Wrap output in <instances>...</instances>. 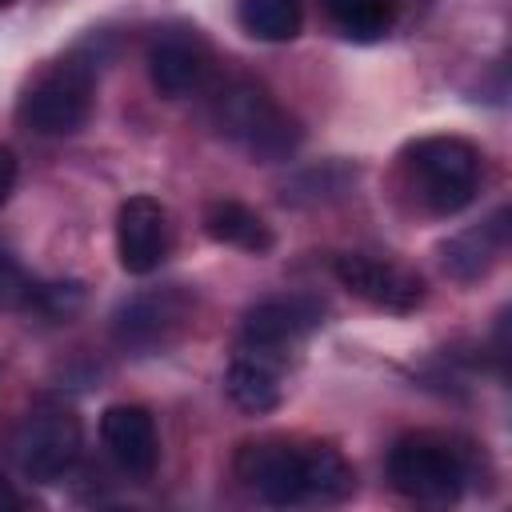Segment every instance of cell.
<instances>
[{"instance_id": "obj_12", "label": "cell", "mask_w": 512, "mask_h": 512, "mask_svg": "<svg viewBox=\"0 0 512 512\" xmlns=\"http://www.w3.org/2000/svg\"><path fill=\"white\" fill-rule=\"evenodd\" d=\"M240 472H244V480H252V488L268 504H280L284 508V504H304L308 500L300 448H288V444H252L240 456Z\"/></svg>"}, {"instance_id": "obj_14", "label": "cell", "mask_w": 512, "mask_h": 512, "mask_svg": "<svg viewBox=\"0 0 512 512\" xmlns=\"http://www.w3.org/2000/svg\"><path fill=\"white\" fill-rule=\"evenodd\" d=\"M204 232L220 244H232V248H244L252 256H264L272 248V228L240 200H212L204 208Z\"/></svg>"}, {"instance_id": "obj_13", "label": "cell", "mask_w": 512, "mask_h": 512, "mask_svg": "<svg viewBox=\"0 0 512 512\" xmlns=\"http://www.w3.org/2000/svg\"><path fill=\"white\" fill-rule=\"evenodd\" d=\"M504 244H508V208H500L488 224L452 236V240L440 248L444 272L456 276V280H480V276L496 264V256H500Z\"/></svg>"}, {"instance_id": "obj_7", "label": "cell", "mask_w": 512, "mask_h": 512, "mask_svg": "<svg viewBox=\"0 0 512 512\" xmlns=\"http://www.w3.org/2000/svg\"><path fill=\"white\" fill-rule=\"evenodd\" d=\"M332 272L352 296H360L376 308H388V312H412L424 300V280L416 272L388 264V260H376V256H364V252L336 256Z\"/></svg>"}, {"instance_id": "obj_6", "label": "cell", "mask_w": 512, "mask_h": 512, "mask_svg": "<svg viewBox=\"0 0 512 512\" xmlns=\"http://www.w3.org/2000/svg\"><path fill=\"white\" fill-rule=\"evenodd\" d=\"M184 320H188V296L180 288H160V292L124 300L112 316V336L120 348L148 356V352L168 348L176 332L184 328Z\"/></svg>"}, {"instance_id": "obj_3", "label": "cell", "mask_w": 512, "mask_h": 512, "mask_svg": "<svg viewBox=\"0 0 512 512\" xmlns=\"http://www.w3.org/2000/svg\"><path fill=\"white\" fill-rule=\"evenodd\" d=\"M408 172L420 184V200L436 216H452L476 196L480 152L460 136H428L408 148Z\"/></svg>"}, {"instance_id": "obj_2", "label": "cell", "mask_w": 512, "mask_h": 512, "mask_svg": "<svg viewBox=\"0 0 512 512\" xmlns=\"http://www.w3.org/2000/svg\"><path fill=\"white\" fill-rule=\"evenodd\" d=\"M388 480L400 496L420 504H452L464 492L468 464L464 452L432 432H416L392 444L388 452Z\"/></svg>"}, {"instance_id": "obj_24", "label": "cell", "mask_w": 512, "mask_h": 512, "mask_svg": "<svg viewBox=\"0 0 512 512\" xmlns=\"http://www.w3.org/2000/svg\"><path fill=\"white\" fill-rule=\"evenodd\" d=\"M8 4H12V0H0V8H8Z\"/></svg>"}, {"instance_id": "obj_4", "label": "cell", "mask_w": 512, "mask_h": 512, "mask_svg": "<svg viewBox=\"0 0 512 512\" xmlns=\"http://www.w3.org/2000/svg\"><path fill=\"white\" fill-rule=\"evenodd\" d=\"M92 112V68L80 60H64L48 68L20 100L16 116L24 128L40 136H68Z\"/></svg>"}, {"instance_id": "obj_20", "label": "cell", "mask_w": 512, "mask_h": 512, "mask_svg": "<svg viewBox=\"0 0 512 512\" xmlns=\"http://www.w3.org/2000/svg\"><path fill=\"white\" fill-rule=\"evenodd\" d=\"M84 304V284L64 280V284H36L32 288V308H40L52 320H68Z\"/></svg>"}, {"instance_id": "obj_19", "label": "cell", "mask_w": 512, "mask_h": 512, "mask_svg": "<svg viewBox=\"0 0 512 512\" xmlns=\"http://www.w3.org/2000/svg\"><path fill=\"white\" fill-rule=\"evenodd\" d=\"M352 180H356V168H348V164H340V160H328V164H320V168L300 172L292 184H284V200H288V204L332 200V196H340Z\"/></svg>"}, {"instance_id": "obj_16", "label": "cell", "mask_w": 512, "mask_h": 512, "mask_svg": "<svg viewBox=\"0 0 512 512\" xmlns=\"http://www.w3.org/2000/svg\"><path fill=\"white\" fill-rule=\"evenodd\" d=\"M300 460H304L308 500L336 504V500H344V496L356 488L352 464H348L336 448H328V444H308V448H300Z\"/></svg>"}, {"instance_id": "obj_21", "label": "cell", "mask_w": 512, "mask_h": 512, "mask_svg": "<svg viewBox=\"0 0 512 512\" xmlns=\"http://www.w3.org/2000/svg\"><path fill=\"white\" fill-rule=\"evenodd\" d=\"M32 280L24 276V268L8 256H0V308H20V304H32Z\"/></svg>"}, {"instance_id": "obj_8", "label": "cell", "mask_w": 512, "mask_h": 512, "mask_svg": "<svg viewBox=\"0 0 512 512\" xmlns=\"http://www.w3.org/2000/svg\"><path fill=\"white\" fill-rule=\"evenodd\" d=\"M172 232H168V212L152 196H128L116 212V256L120 268L132 276H148L160 268L168 256Z\"/></svg>"}, {"instance_id": "obj_22", "label": "cell", "mask_w": 512, "mask_h": 512, "mask_svg": "<svg viewBox=\"0 0 512 512\" xmlns=\"http://www.w3.org/2000/svg\"><path fill=\"white\" fill-rule=\"evenodd\" d=\"M12 184H16V152L0 144V204L12 196Z\"/></svg>"}, {"instance_id": "obj_15", "label": "cell", "mask_w": 512, "mask_h": 512, "mask_svg": "<svg viewBox=\"0 0 512 512\" xmlns=\"http://www.w3.org/2000/svg\"><path fill=\"white\" fill-rule=\"evenodd\" d=\"M224 392L236 408L260 416V412H272L280 404V376L276 368L268 364V356L252 352V356H240L228 364L224 372Z\"/></svg>"}, {"instance_id": "obj_17", "label": "cell", "mask_w": 512, "mask_h": 512, "mask_svg": "<svg viewBox=\"0 0 512 512\" xmlns=\"http://www.w3.org/2000/svg\"><path fill=\"white\" fill-rule=\"evenodd\" d=\"M236 20L248 36L268 40V44H284L300 32L304 8H300V0H240Z\"/></svg>"}, {"instance_id": "obj_5", "label": "cell", "mask_w": 512, "mask_h": 512, "mask_svg": "<svg viewBox=\"0 0 512 512\" xmlns=\"http://www.w3.org/2000/svg\"><path fill=\"white\" fill-rule=\"evenodd\" d=\"M12 456H16V464L28 480H40V484L60 480L80 456V420H76V412L64 408V404H36L24 416V424L16 428Z\"/></svg>"}, {"instance_id": "obj_18", "label": "cell", "mask_w": 512, "mask_h": 512, "mask_svg": "<svg viewBox=\"0 0 512 512\" xmlns=\"http://www.w3.org/2000/svg\"><path fill=\"white\" fill-rule=\"evenodd\" d=\"M324 8L348 40H380L396 20L392 0H324Z\"/></svg>"}, {"instance_id": "obj_11", "label": "cell", "mask_w": 512, "mask_h": 512, "mask_svg": "<svg viewBox=\"0 0 512 512\" xmlns=\"http://www.w3.org/2000/svg\"><path fill=\"white\" fill-rule=\"evenodd\" d=\"M204 72H208V52L196 32L172 28L148 44V76L164 96H172V100L188 96L192 88H200Z\"/></svg>"}, {"instance_id": "obj_9", "label": "cell", "mask_w": 512, "mask_h": 512, "mask_svg": "<svg viewBox=\"0 0 512 512\" xmlns=\"http://www.w3.org/2000/svg\"><path fill=\"white\" fill-rule=\"evenodd\" d=\"M320 324H324V304L316 296H272V300H260L256 308L244 312L240 344L248 352L272 356Z\"/></svg>"}, {"instance_id": "obj_23", "label": "cell", "mask_w": 512, "mask_h": 512, "mask_svg": "<svg viewBox=\"0 0 512 512\" xmlns=\"http://www.w3.org/2000/svg\"><path fill=\"white\" fill-rule=\"evenodd\" d=\"M16 504H20V496H16V492H12V488L0 480V508H16Z\"/></svg>"}, {"instance_id": "obj_10", "label": "cell", "mask_w": 512, "mask_h": 512, "mask_svg": "<svg viewBox=\"0 0 512 512\" xmlns=\"http://www.w3.org/2000/svg\"><path fill=\"white\" fill-rule=\"evenodd\" d=\"M100 440L128 476H152L160 460L156 420L140 404H112L100 416Z\"/></svg>"}, {"instance_id": "obj_1", "label": "cell", "mask_w": 512, "mask_h": 512, "mask_svg": "<svg viewBox=\"0 0 512 512\" xmlns=\"http://www.w3.org/2000/svg\"><path fill=\"white\" fill-rule=\"evenodd\" d=\"M212 120L220 136H228L236 148H244L252 160H264V164L288 160L304 136L300 124L252 80H232L228 88H220L212 104Z\"/></svg>"}]
</instances>
